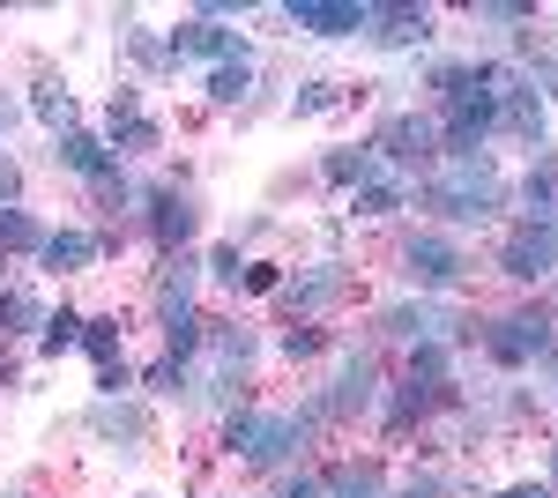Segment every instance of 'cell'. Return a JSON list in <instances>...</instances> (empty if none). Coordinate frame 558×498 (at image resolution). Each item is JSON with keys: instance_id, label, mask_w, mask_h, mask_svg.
<instances>
[{"instance_id": "obj_1", "label": "cell", "mask_w": 558, "mask_h": 498, "mask_svg": "<svg viewBox=\"0 0 558 498\" xmlns=\"http://www.w3.org/2000/svg\"><path fill=\"white\" fill-rule=\"evenodd\" d=\"M499 165L484 149H439V165L425 171V202L447 216V223H484L499 208Z\"/></svg>"}, {"instance_id": "obj_2", "label": "cell", "mask_w": 558, "mask_h": 498, "mask_svg": "<svg viewBox=\"0 0 558 498\" xmlns=\"http://www.w3.org/2000/svg\"><path fill=\"white\" fill-rule=\"evenodd\" d=\"M305 439H313V416H305V410H283V416L231 410V416H223V447H231L239 461H254V469H283Z\"/></svg>"}, {"instance_id": "obj_3", "label": "cell", "mask_w": 558, "mask_h": 498, "mask_svg": "<svg viewBox=\"0 0 558 498\" xmlns=\"http://www.w3.org/2000/svg\"><path fill=\"white\" fill-rule=\"evenodd\" d=\"M402 276L417 291H454L470 276V253L454 246V239H439V231H417V239H402Z\"/></svg>"}, {"instance_id": "obj_4", "label": "cell", "mask_w": 558, "mask_h": 498, "mask_svg": "<svg viewBox=\"0 0 558 498\" xmlns=\"http://www.w3.org/2000/svg\"><path fill=\"white\" fill-rule=\"evenodd\" d=\"M165 52L172 60H216V68H254V45L239 38V31H223V23H209V15H186L165 38Z\"/></svg>"}, {"instance_id": "obj_5", "label": "cell", "mask_w": 558, "mask_h": 498, "mask_svg": "<svg viewBox=\"0 0 558 498\" xmlns=\"http://www.w3.org/2000/svg\"><path fill=\"white\" fill-rule=\"evenodd\" d=\"M373 157L380 165H395V171H432L439 165V126L432 120H417V112H395V120L380 126V142H373Z\"/></svg>"}, {"instance_id": "obj_6", "label": "cell", "mask_w": 558, "mask_h": 498, "mask_svg": "<svg viewBox=\"0 0 558 498\" xmlns=\"http://www.w3.org/2000/svg\"><path fill=\"white\" fill-rule=\"evenodd\" d=\"M484 350H492L499 365H536V357H551V350H558V335H551L544 313H507V320H492Z\"/></svg>"}, {"instance_id": "obj_7", "label": "cell", "mask_w": 558, "mask_h": 498, "mask_svg": "<svg viewBox=\"0 0 558 498\" xmlns=\"http://www.w3.org/2000/svg\"><path fill=\"white\" fill-rule=\"evenodd\" d=\"M499 268H507L514 283H544V276H558V223H521L514 239L499 246Z\"/></svg>"}, {"instance_id": "obj_8", "label": "cell", "mask_w": 558, "mask_h": 498, "mask_svg": "<svg viewBox=\"0 0 558 498\" xmlns=\"http://www.w3.org/2000/svg\"><path fill=\"white\" fill-rule=\"evenodd\" d=\"M283 23L305 31V38H357V31L373 23V8H365V0H291Z\"/></svg>"}, {"instance_id": "obj_9", "label": "cell", "mask_w": 558, "mask_h": 498, "mask_svg": "<svg viewBox=\"0 0 558 498\" xmlns=\"http://www.w3.org/2000/svg\"><path fill=\"white\" fill-rule=\"evenodd\" d=\"M373 394H380V365L373 357H350L343 365V379L320 394V402H305V416L313 424H328V416H350V410H373Z\"/></svg>"}, {"instance_id": "obj_10", "label": "cell", "mask_w": 558, "mask_h": 498, "mask_svg": "<svg viewBox=\"0 0 558 498\" xmlns=\"http://www.w3.org/2000/svg\"><path fill=\"white\" fill-rule=\"evenodd\" d=\"M380 328L395 335V342H439V350H447L470 320H462V313H447V305H395Z\"/></svg>"}, {"instance_id": "obj_11", "label": "cell", "mask_w": 558, "mask_h": 498, "mask_svg": "<svg viewBox=\"0 0 558 498\" xmlns=\"http://www.w3.org/2000/svg\"><path fill=\"white\" fill-rule=\"evenodd\" d=\"M52 157L75 171V179H120V149H105L97 134H60V149H52Z\"/></svg>"}, {"instance_id": "obj_12", "label": "cell", "mask_w": 558, "mask_h": 498, "mask_svg": "<svg viewBox=\"0 0 558 498\" xmlns=\"http://www.w3.org/2000/svg\"><path fill=\"white\" fill-rule=\"evenodd\" d=\"M365 31H373L387 52H410V45L432 38V15H425V8H373V23H365Z\"/></svg>"}, {"instance_id": "obj_13", "label": "cell", "mask_w": 558, "mask_h": 498, "mask_svg": "<svg viewBox=\"0 0 558 498\" xmlns=\"http://www.w3.org/2000/svg\"><path fill=\"white\" fill-rule=\"evenodd\" d=\"M343 291H350V276L336 268V260H320L313 276H299V283H283V305H291V313H320V305H336Z\"/></svg>"}, {"instance_id": "obj_14", "label": "cell", "mask_w": 558, "mask_h": 498, "mask_svg": "<svg viewBox=\"0 0 558 498\" xmlns=\"http://www.w3.org/2000/svg\"><path fill=\"white\" fill-rule=\"evenodd\" d=\"M521 208H529V223H558V157L551 149H536V165L521 179Z\"/></svg>"}, {"instance_id": "obj_15", "label": "cell", "mask_w": 558, "mask_h": 498, "mask_svg": "<svg viewBox=\"0 0 558 498\" xmlns=\"http://www.w3.org/2000/svg\"><path fill=\"white\" fill-rule=\"evenodd\" d=\"M149 231H157L165 253H179L194 239V202H186V194H149Z\"/></svg>"}, {"instance_id": "obj_16", "label": "cell", "mask_w": 558, "mask_h": 498, "mask_svg": "<svg viewBox=\"0 0 558 498\" xmlns=\"http://www.w3.org/2000/svg\"><path fill=\"white\" fill-rule=\"evenodd\" d=\"M97 253H105V239H89V231H45L38 260L52 268V276H68V268H89Z\"/></svg>"}, {"instance_id": "obj_17", "label": "cell", "mask_w": 558, "mask_h": 498, "mask_svg": "<svg viewBox=\"0 0 558 498\" xmlns=\"http://www.w3.org/2000/svg\"><path fill=\"white\" fill-rule=\"evenodd\" d=\"M402 208V179L395 171H380V179H365L357 194H350V216H365V223H387Z\"/></svg>"}, {"instance_id": "obj_18", "label": "cell", "mask_w": 558, "mask_h": 498, "mask_svg": "<svg viewBox=\"0 0 558 498\" xmlns=\"http://www.w3.org/2000/svg\"><path fill=\"white\" fill-rule=\"evenodd\" d=\"M380 157H373V149H336V157H328V179H336V186H350V194H357V186H365V179H380Z\"/></svg>"}, {"instance_id": "obj_19", "label": "cell", "mask_w": 558, "mask_h": 498, "mask_svg": "<svg viewBox=\"0 0 558 498\" xmlns=\"http://www.w3.org/2000/svg\"><path fill=\"white\" fill-rule=\"evenodd\" d=\"M31 112H38L45 126H60V134H75V105H68V89H60V83L31 89Z\"/></svg>"}, {"instance_id": "obj_20", "label": "cell", "mask_w": 558, "mask_h": 498, "mask_svg": "<svg viewBox=\"0 0 558 498\" xmlns=\"http://www.w3.org/2000/svg\"><path fill=\"white\" fill-rule=\"evenodd\" d=\"M45 246V231L23 216V208H0V253H38Z\"/></svg>"}, {"instance_id": "obj_21", "label": "cell", "mask_w": 558, "mask_h": 498, "mask_svg": "<svg viewBox=\"0 0 558 498\" xmlns=\"http://www.w3.org/2000/svg\"><path fill=\"white\" fill-rule=\"evenodd\" d=\"M97 432H105V439H128V454H134L142 432H149V416H142V410H112V402H105V410H97Z\"/></svg>"}, {"instance_id": "obj_22", "label": "cell", "mask_w": 558, "mask_h": 498, "mask_svg": "<svg viewBox=\"0 0 558 498\" xmlns=\"http://www.w3.org/2000/svg\"><path fill=\"white\" fill-rule=\"evenodd\" d=\"M0 320H8L15 335L45 328V305H38V291H8V297H0Z\"/></svg>"}, {"instance_id": "obj_23", "label": "cell", "mask_w": 558, "mask_h": 498, "mask_svg": "<svg viewBox=\"0 0 558 498\" xmlns=\"http://www.w3.org/2000/svg\"><path fill=\"white\" fill-rule=\"evenodd\" d=\"M75 342H83V320H75V313H45V335H38L45 357H60V350H75Z\"/></svg>"}, {"instance_id": "obj_24", "label": "cell", "mask_w": 558, "mask_h": 498, "mask_svg": "<svg viewBox=\"0 0 558 498\" xmlns=\"http://www.w3.org/2000/svg\"><path fill=\"white\" fill-rule=\"evenodd\" d=\"M246 89H254V68H216L209 75V105H246Z\"/></svg>"}, {"instance_id": "obj_25", "label": "cell", "mask_w": 558, "mask_h": 498, "mask_svg": "<svg viewBox=\"0 0 558 498\" xmlns=\"http://www.w3.org/2000/svg\"><path fill=\"white\" fill-rule=\"evenodd\" d=\"M410 379H417V387H439V379H447V350H439V342H410Z\"/></svg>"}, {"instance_id": "obj_26", "label": "cell", "mask_w": 558, "mask_h": 498, "mask_svg": "<svg viewBox=\"0 0 558 498\" xmlns=\"http://www.w3.org/2000/svg\"><path fill=\"white\" fill-rule=\"evenodd\" d=\"M328 498H380V469L365 461V469H343L336 484H328Z\"/></svg>"}, {"instance_id": "obj_27", "label": "cell", "mask_w": 558, "mask_h": 498, "mask_svg": "<svg viewBox=\"0 0 558 498\" xmlns=\"http://www.w3.org/2000/svg\"><path fill=\"white\" fill-rule=\"evenodd\" d=\"M209 276H216V283H246V260H239V246H216Z\"/></svg>"}, {"instance_id": "obj_28", "label": "cell", "mask_w": 558, "mask_h": 498, "mask_svg": "<svg viewBox=\"0 0 558 498\" xmlns=\"http://www.w3.org/2000/svg\"><path fill=\"white\" fill-rule=\"evenodd\" d=\"M320 350V328H283V357H313Z\"/></svg>"}, {"instance_id": "obj_29", "label": "cell", "mask_w": 558, "mask_h": 498, "mask_svg": "<svg viewBox=\"0 0 558 498\" xmlns=\"http://www.w3.org/2000/svg\"><path fill=\"white\" fill-rule=\"evenodd\" d=\"M23 202V171H15V157H0V208Z\"/></svg>"}, {"instance_id": "obj_30", "label": "cell", "mask_w": 558, "mask_h": 498, "mask_svg": "<svg viewBox=\"0 0 558 498\" xmlns=\"http://www.w3.org/2000/svg\"><path fill=\"white\" fill-rule=\"evenodd\" d=\"M246 291H260V297H268V291H283V276H276L268 260H254V268H246Z\"/></svg>"}, {"instance_id": "obj_31", "label": "cell", "mask_w": 558, "mask_h": 498, "mask_svg": "<svg viewBox=\"0 0 558 498\" xmlns=\"http://www.w3.org/2000/svg\"><path fill=\"white\" fill-rule=\"evenodd\" d=\"M276 498H328V484H320V476H291Z\"/></svg>"}, {"instance_id": "obj_32", "label": "cell", "mask_w": 558, "mask_h": 498, "mask_svg": "<svg viewBox=\"0 0 558 498\" xmlns=\"http://www.w3.org/2000/svg\"><path fill=\"white\" fill-rule=\"evenodd\" d=\"M499 498H551V484H507Z\"/></svg>"}, {"instance_id": "obj_33", "label": "cell", "mask_w": 558, "mask_h": 498, "mask_svg": "<svg viewBox=\"0 0 558 498\" xmlns=\"http://www.w3.org/2000/svg\"><path fill=\"white\" fill-rule=\"evenodd\" d=\"M395 498H439V484L425 476V484H410V491H395Z\"/></svg>"}, {"instance_id": "obj_34", "label": "cell", "mask_w": 558, "mask_h": 498, "mask_svg": "<svg viewBox=\"0 0 558 498\" xmlns=\"http://www.w3.org/2000/svg\"><path fill=\"white\" fill-rule=\"evenodd\" d=\"M551 498H558V461H551Z\"/></svg>"}]
</instances>
